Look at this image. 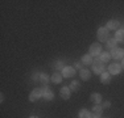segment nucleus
Segmentation results:
<instances>
[{
    "label": "nucleus",
    "instance_id": "obj_1",
    "mask_svg": "<svg viewBox=\"0 0 124 118\" xmlns=\"http://www.w3.org/2000/svg\"><path fill=\"white\" fill-rule=\"evenodd\" d=\"M41 97H44V88H36V89L32 91L31 96H29V101L34 102L37 100H40Z\"/></svg>",
    "mask_w": 124,
    "mask_h": 118
},
{
    "label": "nucleus",
    "instance_id": "obj_2",
    "mask_svg": "<svg viewBox=\"0 0 124 118\" xmlns=\"http://www.w3.org/2000/svg\"><path fill=\"white\" fill-rule=\"evenodd\" d=\"M104 62H102L100 59H95L93 62V71L95 73H103L104 72Z\"/></svg>",
    "mask_w": 124,
    "mask_h": 118
},
{
    "label": "nucleus",
    "instance_id": "obj_3",
    "mask_svg": "<svg viewBox=\"0 0 124 118\" xmlns=\"http://www.w3.org/2000/svg\"><path fill=\"white\" fill-rule=\"evenodd\" d=\"M98 39L102 42H107L108 39V29L107 28H99L98 29Z\"/></svg>",
    "mask_w": 124,
    "mask_h": 118
},
{
    "label": "nucleus",
    "instance_id": "obj_4",
    "mask_svg": "<svg viewBox=\"0 0 124 118\" xmlns=\"http://www.w3.org/2000/svg\"><path fill=\"white\" fill-rule=\"evenodd\" d=\"M111 57L114 58V59H123L124 57V50L123 49H119V47H115V49H112L111 50Z\"/></svg>",
    "mask_w": 124,
    "mask_h": 118
},
{
    "label": "nucleus",
    "instance_id": "obj_5",
    "mask_svg": "<svg viewBox=\"0 0 124 118\" xmlns=\"http://www.w3.org/2000/svg\"><path fill=\"white\" fill-rule=\"evenodd\" d=\"M100 51H102V46L99 45V43H93V45L90 46V49H88V54L90 55H99Z\"/></svg>",
    "mask_w": 124,
    "mask_h": 118
},
{
    "label": "nucleus",
    "instance_id": "obj_6",
    "mask_svg": "<svg viewBox=\"0 0 124 118\" xmlns=\"http://www.w3.org/2000/svg\"><path fill=\"white\" fill-rule=\"evenodd\" d=\"M120 71H122V66L119 63H111L108 66V72L111 75H117V73H120Z\"/></svg>",
    "mask_w": 124,
    "mask_h": 118
},
{
    "label": "nucleus",
    "instance_id": "obj_7",
    "mask_svg": "<svg viewBox=\"0 0 124 118\" xmlns=\"http://www.w3.org/2000/svg\"><path fill=\"white\" fill-rule=\"evenodd\" d=\"M74 75H75V70L73 67H65L62 70V76H65V78H71Z\"/></svg>",
    "mask_w": 124,
    "mask_h": 118
},
{
    "label": "nucleus",
    "instance_id": "obj_8",
    "mask_svg": "<svg viewBox=\"0 0 124 118\" xmlns=\"http://www.w3.org/2000/svg\"><path fill=\"white\" fill-rule=\"evenodd\" d=\"M44 88V98L46 100V101H52L53 98H54V94H53V92L52 91H49V88L46 87H42Z\"/></svg>",
    "mask_w": 124,
    "mask_h": 118
},
{
    "label": "nucleus",
    "instance_id": "obj_9",
    "mask_svg": "<svg viewBox=\"0 0 124 118\" xmlns=\"http://www.w3.org/2000/svg\"><path fill=\"white\" fill-rule=\"evenodd\" d=\"M70 93H71V89H70L69 87H63V88H61V91H60V94H61V97L63 100H67L70 97Z\"/></svg>",
    "mask_w": 124,
    "mask_h": 118
},
{
    "label": "nucleus",
    "instance_id": "obj_10",
    "mask_svg": "<svg viewBox=\"0 0 124 118\" xmlns=\"http://www.w3.org/2000/svg\"><path fill=\"white\" fill-rule=\"evenodd\" d=\"M100 81H102L103 84H108V83L111 81V73L110 72L100 73Z\"/></svg>",
    "mask_w": 124,
    "mask_h": 118
},
{
    "label": "nucleus",
    "instance_id": "obj_11",
    "mask_svg": "<svg viewBox=\"0 0 124 118\" xmlns=\"http://www.w3.org/2000/svg\"><path fill=\"white\" fill-rule=\"evenodd\" d=\"M90 98H91V101H94V102H95V104L96 105H98V104H100V102H102V94H100V93H91V97H90Z\"/></svg>",
    "mask_w": 124,
    "mask_h": 118
},
{
    "label": "nucleus",
    "instance_id": "obj_12",
    "mask_svg": "<svg viewBox=\"0 0 124 118\" xmlns=\"http://www.w3.org/2000/svg\"><path fill=\"white\" fill-rule=\"evenodd\" d=\"M120 26V22L117 20H110L107 22V29H117Z\"/></svg>",
    "mask_w": 124,
    "mask_h": 118
},
{
    "label": "nucleus",
    "instance_id": "obj_13",
    "mask_svg": "<svg viewBox=\"0 0 124 118\" xmlns=\"http://www.w3.org/2000/svg\"><path fill=\"white\" fill-rule=\"evenodd\" d=\"M50 80H52L54 84H60V83L62 81V76H61V73L60 72H55V73H53L52 75V78H50Z\"/></svg>",
    "mask_w": 124,
    "mask_h": 118
},
{
    "label": "nucleus",
    "instance_id": "obj_14",
    "mask_svg": "<svg viewBox=\"0 0 124 118\" xmlns=\"http://www.w3.org/2000/svg\"><path fill=\"white\" fill-rule=\"evenodd\" d=\"M116 45H117V41H116V38H108L107 39V47L108 49H115V47H116Z\"/></svg>",
    "mask_w": 124,
    "mask_h": 118
},
{
    "label": "nucleus",
    "instance_id": "obj_15",
    "mask_svg": "<svg viewBox=\"0 0 124 118\" xmlns=\"http://www.w3.org/2000/svg\"><path fill=\"white\" fill-rule=\"evenodd\" d=\"M115 38H116L117 42H124V29L117 30L116 34H115Z\"/></svg>",
    "mask_w": 124,
    "mask_h": 118
},
{
    "label": "nucleus",
    "instance_id": "obj_16",
    "mask_svg": "<svg viewBox=\"0 0 124 118\" xmlns=\"http://www.w3.org/2000/svg\"><path fill=\"white\" fill-rule=\"evenodd\" d=\"M82 63H85V64H93V55H90V54H86V55H83L82 57Z\"/></svg>",
    "mask_w": 124,
    "mask_h": 118
},
{
    "label": "nucleus",
    "instance_id": "obj_17",
    "mask_svg": "<svg viewBox=\"0 0 124 118\" xmlns=\"http://www.w3.org/2000/svg\"><path fill=\"white\" fill-rule=\"evenodd\" d=\"M93 113H94V116L100 117V114L103 113V106H100L99 104H98V105H95V106L93 108Z\"/></svg>",
    "mask_w": 124,
    "mask_h": 118
},
{
    "label": "nucleus",
    "instance_id": "obj_18",
    "mask_svg": "<svg viewBox=\"0 0 124 118\" xmlns=\"http://www.w3.org/2000/svg\"><path fill=\"white\" fill-rule=\"evenodd\" d=\"M79 76H81L82 80H88V79H90V71L88 70H81Z\"/></svg>",
    "mask_w": 124,
    "mask_h": 118
},
{
    "label": "nucleus",
    "instance_id": "obj_19",
    "mask_svg": "<svg viewBox=\"0 0 124 118\" xmlns=\"http://www.w3.org/2000/svg\"><path fill=\"white\" fill-rule=\"evenodd\" d=\"M78 117L79 118H91V114H90V111H88V110H86V109H82V110L79 111Z\"/></svg>",
    "mask_w": 124,
    "mask_h": 118
},
{
    "label": "nucleus",
    "instance_id": "obj_20",
    "mask_svg": "<svg viewBox=\"0 0 124 118\" xmlns=\"http://www.w3.org/2000/svg\"><path fill=\"white\" fill-rule=\"evenodd\" d=\"M110 59H111V54H110V52H106L104 51L102 55H100V60H102V62H108Z\"/></svg>",
    "mask_w": 124,
    "mask_h": 118
},
{
    "label": "nucleus",
    "instance_id": "obj_21",
    "mask_svg": "<svg viewBox=\"0 0 124 118\" xmlns=\"http://www.w3.org/2000/svg\"><path fill=\"white\" fill-rule=\"evenodd\" d=\"M69 88L71 91H78V88H79V81H77V80H74L71 83V84L69 85Z\"/></svg>",
    "mask_w": 124,
    "mask_h": 118
},
{
    "label": "nucleus",
    "instance_id": "obj_22",
    "mask_svg": "<svg viewBox=\"0 0 124 118\" xmlns=\"http://www.w3.org/2000/svg\"><path fill=\"white\" fill-rule=\"evenodd\" d=\"M40 80L44 83V84H46V83L49 81V76L46 75V73H40Z\"/></svg>",
    "mask_w": 124,
    "mask_h": 118
},
{
    "label": "nucleus",
    "instance_id": "obj_23",
    "mask_svg": "<svg viewBox=\"0 0 124 118\" xmlns=\"http://www.w3.org/2000/svg\"><path fill=\"white\" fill-rule=\"evenodd\" d=\"M54 67H55L57 70H63V68H65V67H63V63H62L61 60H58L57 63H55V66H54Z\"/></svg>",
    "mask_w": 124,
    "mask_h": 118
},
{
    "label": "nucleus",
    "instance_id": "obj_24",
    "mask_svg": "<svg viewBox=\"0 0 124 118\" xmlns=\"http://www.w3.org/2000/svg\"><path fill=\"white\" fill-rule=\"evenodd\" d=\"M111 106V102L110 101H104L103 102V109H108Z\"/></svg>",
    "mask_w": 124,
    "mask_h": 118
},
{
    "label": "nucleus",
    "instance_id": "obj_25",
    "mask_svg": "<svg viewBox=\"0 0 124 118\" xmlns=\"http://www.w3.org/2000/svg\"><path fill=\"white\" fill-rule=\"evenodd\" d=\"M75 66V68H78V70H82V62H77V63L74 64Z\"/></svg>",
    "mask_w": 124,
    "mask_h": 118
},
{
    "label": "nucleus",
    "instance_id": "obj_26",
    "mask_svg": "<svg viewBox=\"0 0 124 118\" xmlns=\"http://www.w3.org/2000/svg\"><path fill=\"white\" fill-rule=\"evenodd\" d=\"M120 66H122V68H124V58L122 59V64H120Z\"/></svg>",
    "mask_w": 124,
    "mask_h": 118
},
{
    "label": "nucleus",
    "instance_id": "obj_27",
    "mask_svg": "<svg viewBox=\"0 0 124 118\" xmlns=\"http://www.w3.org/2000/svg\"><path fill=\"white\" fill-rule=\"evenodd\" d=\"M91 118H99L98 116H94V114H93V117H91Z\"/></svg>",
    "mask_w": 124,
    "mask_h": 118
},
{
    "label": "nucleus",
    "instance_id": "obj_28",
    "mask_svg": "<svg viewBox=\"0 0 124 118\" xmlns=\"http://www.w3.org/2000/svg\"><path fill=\"white\" fill-rule=\"evenodd\" d=\"M29 118H38V117H36V116H32V117H29Z\"/></svg>",
    "mask_w": 124,
    "mask_h": 118
}]
</instances>
